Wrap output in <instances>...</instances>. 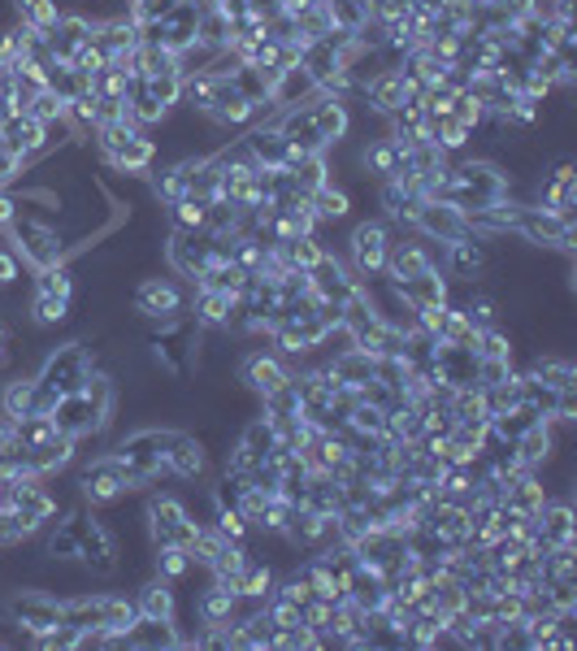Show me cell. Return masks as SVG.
Masks as SVG:
<instances>
[{
	"instance_id": "obj_20",
	"label": "cell",
	"mask_w": 577,
	"mask_h": 651,
	"mask_svg": "<svg viewBox=\"0 0 577 651\" xmlns=\"http://www.w3.org/2000/svg\"><path fill=\"white\" fill-rule=\"evenodd\" d=\"M512 452H516L521 469H543V465L552 460V452H556V426H552V422L530 426L525 434L512 438Z\"/></svg>"
},
{
	"instance_id": "obj_51",
	"label": "cell",
	"mask_w": 577,
	"mask_h": 651,
	"mask_svg": "<svg viewBox=\"0 0 577 651\" xmlns=\"http://www.w3.org/2000/svg\"><path fill=\"white\" fill-rule=\"evenodd\" d=\"M18 174H22V156H18V152L9 148V140L0 135V183L9 187V183H13Z\"/></svg>"
},
{
	"instance_id": "obj_25",
	"label": "cell",
	"mask_w": 577,
	"mask_h": 651,
	"mask_svg": "<svg viewBox=\"0 0 577 651\" xmlns=\"http://www.w3.org/2000/svg\"><path fill=\"white\" fill-rule=\"evenodd\" d=\"M326 369L339 378V387H357V391H361L364 382H373V357H369L364 348H357V344L339 348V352L326 361Z\"/></svg>"
},
{
	"instance_id": "obj_28",
	"label": "cell",
	"mask_w": 577,
	"mask_h": 651,
	"mask_svg": "<svg viewBox=\"0 0 577 651\" xmlns=\"http://www.w3.org/2000/svg\"><path fill=\"white\" fill-rule=\"evenodd\" d=\"M308 209L317 217V226H322V221H348V214H352V192L339 187V183L330 178L326 187H317V192L308 196Z\"/></svg>"
},
{
	"instance_id": "obj_4",
	"label": "cell",
	"mask_w": 577,
	"mask_h": 651,
	"mask_svg": "<svg viewBox=\"0 0 577 651\" xmlns=\"http://www.w3.org/2000/svg\"><path fill=\"white\" fill-rule=\"evenodd\" d=\"M74 487H78V500L87 508H109L118 504L127 491H135V469L118 452H105V456H96L91 465L78 469Z\"/></svg>"
},
{
	"instance_id": "obj_19",
	"label": "cell",
	"mask_w": 577,
	"mask_h": 651,
	"mask_svg": "<svg viewBox=\"0 0 577 651\" xmlns=\"http://www.w3.org/2000/svg\"><path fill=\"white\" fill-rule=\"evenodd\" d=\"M196 621L200 626H235L239 621V595L221 582H209V590L196 595Z\"/></svg>"
},
{
	"instance_id": "obj_14",
	"label": "cell",
	"mask_w": 577,
	"mask_h": 651,
	"mask_svg": "<svg viewBox=\"0 0 577 651\" xmlns=\"http://www.w3.org/2000/svg\"><path fill=\"white\" fill-rule=\"evenodd\" d=\"M283 382H291V369L283 365L279 352H252V357H243V365H239V387L252 391L257 400L270 395V391H279Z\"/></svg>"
},
{
	"instance_id": "obj_15",
	"label": "cell",
	"mask_w": 577,
	"mask_h": 651,
	"mask_svg": "<svg viewBox=\"0 0 577 651\" xmlns=\"http://www.w3.org/2000/svg\"><path fill=\"white\" fill-rule=\"evenodd\" d=\"M308 118H313L317 135L326 140V148L348 140V131H352V105L339 100V96H326V91H317V96L308 100Z\"/></svg>"
},
{
	"instance_id": "obj_2",
	"label": "cell",
	"mask_w": 577,
	"mask_h": 651,
	"mask_svg": "<svg viewBox=\"0 0 577 651\" xmlns=\"http://www.w3.org/2000/svg\"><path fill=\"white\" fill-rule=\"evenodd\" d=\"M13 252L31 265V270H48V265H62L70 261V235L57 226V221H40L31 214H18V221L4 230Z\"/></svg>"
},
{
	"instance_id": "obj_42",
	"label": "cell",
	"mask_w": 577,
	"mask_h": 651,
	"mask_svg": "<svg viewBox=\"0 0 577 651\" xmlns=\"http://www.w3.org/2000/svg\"><path fill=\"white\" fill-rule=\"evenodd\" d=\"M478 339V326L447 300V317H443V330H438V344H456V348H473Z\"/></svg>"
},
{
	"instance_id": "obj_24",
	"label": "cell",
	"mask_w": 577,
	"mask_h": 651,
	"mask_svg": "<svg viewBox=\"0 0 577 651\" xmlns=\"http://www.w3.org/2000/svg\"><path fill=\"white\" fill-rule=\"evenodd\" d=\"M243 144H248V152L257 156V165H261V170H287V140L279 135V127H274V122L252 127V131L243 135Z\"/></svg>"
},
{
	"instance_id": "obj_27",
	"label": "cell",
	"mask_w": 577,
	"mask_h": 651,
	"mask_svg": "<svg viewBox=\"0 0 577 651\" xmlns=\"http://www.w3.org/2000/svg\"><path fill=\"white\" fill-rule=\"evenodd\" d=\"M525 373H534L552 391H574L577 387V365L569 357H560V352H538L534 361L525 365Z\"/></svg>"
},
{
	"instance_id": "obj_54",
	"label": "cell",
	"mask_w": 577,
	"mask_h": 651,
	"mask_svg": "<svg viewBox=\"0 0 577 651\" xmlns=\"http://www.w3.org/2000/svg\"><path fill=\"white\" fill-rule=\"evenodd\" d=\"M4 344H9V330H4V322H0V352H4Z\"/></svg>"
},
{
	"instance_id": "obj_45",
	"label": "cell",
	"mask_w": 577,
	"mask_h": 651,
	"mask_svg": "<svg viewBox=\"0 0 577 651\" xmlns=\"http://www.w3.org/2000/svg\"><path fill=\"white\" fill-rule=\"evenodd\" d=\"M144 91L170 113L183 105V74H156V78H144Z\"/></svg>"
},
{
	"instance_id": "obj_52",
	"label": "cell",
	"mask_w": 577,
	"mask_h": 651,
	"mask_svg": "<svg viewBox=\"0 0 577 651\" xmlns=\"http://www.w3.org/2000/svg\"><path fill=\"white\" fill-rule=\"evenodd\" d=\"M18 214H22V205H18V192H9V187H0V235L18 221Z\"/></svg>"
},
{
	"instance_id": "obj_35",
	"label": "cell",
	"mask_w": 577,
	"mask_h": 651,
	"mask_svg": "<svg viewBox=\"0 0 577 651\" xmlns=\"http://www.w3.org/2000/svg\"><path fill=\"white\" fill-rule=\"evenodd\" d=\"M9 9H13L18 22H26V26L44 31V35H48V31L57 26V18H62L57 0H9Z\"/></svg>"
},
{
	"instance_id": "obj_8",
	"label": "cell",
	"mask_w": 577,
	"mask_h": 651,
	"mask_svg": "<svg viewBox=\"0 0 577 651\" xmlns=\"http://www.w3.org/2000/svg\"><path fill=\"white\" fill-rule=\"evenodd\" d=\"M131 304H135V313H140L144 322H170V317H183V313H187V291L178 287L174 279L152 274V279H140Z\"/></svg>"
},
{
	"instance_id": "obj_29",
	"label": "cell",
	"mask_w": 577,
	"mask_h": 651,
	"mask_svg": "<svg viewBox=\"0 0 577 651\" xmlns=\"http://www.w3.org/2000/svg\"><path fill=\"white\" fill-rule=\"evenodd\" d=\"M348 599H352L361 612H378V608H382V599H387V582L378 578V569L357 565V574L348 578Z\"/></svg>"
},
{
	"instance_id": "obj_47",
	"label": "cell",
	"mask_w": 577,
	"mask_h": 651,
	"mask_svg": "<svg viewBox=\"0 0 577 651\" xmlns=\"http://www.w3.org/2000/svg\"><path fill=\"white\" fill-rule=\"evenodd\" d=\"M348 426L361 434H382L387 431V409H378V404H369V400H361L352 413H348Z\"/></svg>"
},
{
	"instance_id": "obj_18",
	"label": "cell",
	"mask_w": 577,
	"mask_h": 651,
	"mask_svg": "<svg viewBox=\"0 0 577 651\" xmlns=\"http://www.w3.org/2000/svg\"><path fill=\"white\" fill-rule=\"evenodd\" d=\"M395 295L409 304V308H422V304H447L451 300V283L443 279V270L434 265L426 274H417V279H400V283H391Z\"/></svg>"
},
{
	"instance_id": "obj_44",
	"label": "cell",
	"mask_w": 577,
	"mask_h": 651,
	"mask_svg": "<svg viewBox=\"0 0 577 651\" xmlns=\"http://www.w3.org/2000/svg\"><path fill=\"white\" fill-rule=\"evenodd\" d=\"M230 83H235V91H239L243 100L270 105V83H265V74L257 70V66H235V70H230Z\"/></svg>"
},
{
	"instance_id": "obj_41",
	"label": "cell",
	"mask_w": 577,
	"mask_h": 651,
	"mask_svg": "<svg viewBox=\"0 0 577 651\" xmlns=\"http://www.w3.org/2000/svg\"><path fill=\"white\" fill-rule=\"evenodd\" d=\"M44 561H78V534L70 530V521L44 525Z\"/></svg>"
},
{
	"instance_id": "obj_33",
	"label": "cell",
	"mask_w": 577,
	"mask_h": 651,
	"mask_svg": "<svg viewBox=\"0 0 577 651\" xmlns=\"http://www.w3.org/2000/svg\"><path fill=\"white\" fill-rule=\"evenodd\" d=\"M192 304V322L200 326V330H221L226 326V313H230V300L226 295H217V291H196V300H187Z\"/></svg>"
},
{
	"instance_id": "obj_49",
	"label": "cell",
	"mask_w": 577,
	"mask_h": 651,
	"mask_svg": "<svg viewBox=\"0 0 577 651\" xmlns=\"http://www.w3.org/2000/svg\"><path fill=\"white\" fill-rule=\"evenodd\" d=\"M516 378V365L500 361V357H478V387H496V382H508Z\"/></svg>"
},
{
	"instance_id": "obj_11",
	"label": "cell",
	"mask_w": 577,
	"mask_h": 651,
	"mask_svg": "<svg viewBox=\"0 0 577 651\" xmlns=\"http://www.w3.org/2000/svg\"><path fill=\"white\" fill-rule=\"evenodd\" d=\"M308 283H313V295H317L322 304H335V308H344V304L361 291V279L348 270V261H339V257H330V252L308 270Z\"/></svg>"
},
{
	"instance_id": "obj_50",
	"label": "cell",
	"mask_w": 577,
	"mask_h": 651,
	"mask_svg": "<svg viewBox=\"0 0 577 651\" xmlns=\"http://www.w3.org/2000/svg\"><path fill=\"white\" fill-rule=\"evenodd\" d=\"M174 4L178 0H131V18L135 22H165Z\"/></svg>"
},
{
	"instance_id": "obj_34",
	"label": "cell",
	"mask_w": 577,
	"mask_h": 651,
	"mask_svg": "<svg viewBox=\"0 0 577 651\" xmlns=\"http://www.w3.org/2000/svg\"><path fill=\"white\" fill-rule=\"evenodd\" d=\"M205 209H209V200H196V196H183V200L165 205L170 230H183V235H205Z\"/></svg>"
},
{
	"instance_id": "obj_12",
	"label": "cell",
	"mask_w": 577,
	"mask_h": 651,
	"mask_svg": "<svg viewBox=\"0 0 577 651\" xmlns=\"http://www.w3.org/2000/svg\"><path fill=\"white\" fill-rule=\"evenodd\" d=\"M413 230L431 243H456V239H469V226H465V214L447 200H422V209L413 217Z\"/></svg>"
},
{
	"instance_id": "obj_23",
	"label": "cell",
	"mask_w": 577,
	"mask_h": 651,
	"mask_svg": "<svg viewBox=\"0 0 577 651\" xmlns=\"http://www.w3.org/2000/svg\"><path fill=\"white\" fill-rule=\"evenodd\" d=\"M434 365L443 369V378L451 387H478V357H473V348L434 344Z\"/></svg>"
},
{
	"instance_id": "obj_39",
	"label": "cell",
	"mask_w": 577,
	"mask_h": 651,
	"mask_svg": "<svg viewBox=\"0 0 577 651\" xmlns=\"http://www.w3.org/2000/svg\"><path fill=\"white\" fill-rule=\"evenodd\" d=\"M230 18L221 9H200V22H196V44L205 48H230Z\"/></svg>"
},
{
	"instance_id": "obj_21",
	"label": "cell",
	"mask_w": 577,
	"mask_h": 651,
	"mask_svg": "<svg viewBox=\"0 0 577 651\" xmlns=\"http://www.w3.org/2000/svg\"><path fill=\"white\" fill-rule=\"evenodd\" d=\"M135 608L144 617H161V621H178V586L165 578H144L140 595H135Z\"/></svg>"
},
{
	"instance_id": "obj_5",
	"label": "cell",
	"mask_w": 577,
	"mask_h": 651,
	"mask_svg": "<svg viewBox=\"0 0 577 651\" xmlns=\"http://www.w3.org/2000/svg\"><path fill=\"white\" fill-rule=\"evenodd\" d=\"M4 626H13L22 643H31V639H40V634H48V630L62 626V599L48 595L44 586H35V590H9L4 595Z\"/></svg>"
},
{
	"instance_id": "obj_16",
	"label": "cell",
	"mask_w": 577,
	"mask_h": 651,
	"mask_svg": "<svg viewBox=\"0 0 577 651\" xmlns=\"http://www.w3.org/2000/svg\"><path fill=\"white\" fill-rule=\"evenodd\" d=\"M40 482H44V478H22V482L9 491V508H18L26 521H35V525L44 530L53 517H62V500H57L53 491H44Z\"/></svg>"
},
{
	"instance_id": "obj_6",
	"label": "cell",
	"mask_w": 577,
	"mask_h": 651,
	"mask_svg": "<svg viewBox=\"0 0 577 651\" xmlns=\"http://www.w3.org/2000/svg\"><path fill=\"white\" fill-rule=\"evenodd\" d=\"M387 257H391V230L382 221H357L348 230V270L361 283H378L387 279Z\"/></svg>"
},
{
	"instance_id": "obj_37",
	"label": "cell",
	"mask_w": 577,
	"mask_h": 651,
	"mask_svg": "<svg viewBox=\"0 0 577 651\" xmlns=\"http://www.w3.org/2000/svg\"><path fill=\"white\" fill-rule=\"evenodd\" d=\"M9 426V438L18 443V447H40V443H48L57 426H53V417L48 413H31V417H22V422H4Z\"/></svg>"
},
{
	"instance_id": "obj_1",
	"label": "cell",
	"mask_w": 577,
	"mask_h": 651,
	"mask_svg": "<svg viewBox=\"0 0 577 651\" xmlns=\"http://www.w3.org/2000/svg\"><path fill=\"white\" fill-rule=\"evenodd\" d=\"M512 235H521V243H530V248L560 252V257H574L577 248L574 214H556V209H543V205H530V200H516V209H512Z\"/></svg>"
},
{
	"instance_id": "obj_22",
	"label": "cell",
	"mask_w": 577,
	"mask_h": 651,
	"mask_svg": "<svg viewBox=\"0 0 577 651\" xmlns=\"http://www.w3.org/2000/svg\"><path fill=\"white\" fill-rule=\"evenodd\" d=\"M361 100L369 105V109H373V113H387V118H391V113H395V109L409 100V83H404V74H400V70H382L361 91Z\"/></svg>"
},
{
	"instance_id": "obj_17",
	"label": "cell",
	"mask_w": 577,
	"mask_h": 651,
	"mask_svg": "<svg viewBox=\"0 0 577 651\" xmlns=\"http://www.w3.org/2000/svg\"><path fill=\"white\" fill-rule=\"evenodd\" d=\"M438 265V257L431 252V239H409V243H391V257H387V279L400 283V279H417Z\"/></svg>"
},
{
	"instance_id": "obj_26",
	"label": "cell",
	"mask_w": 577,
	"mask_h": 651,
	"mask_svg": "<svg viewBox=\"0 0 577 651\" xmlns=\"http://www.w3.org/2000/svg\"><path fill=\"white\" fill-rule=\"evenodd\" d=\"M248 279H252V274H243L235 261H209V265H205V274H200L192 287L196 291H217V295L235 300V295H243V291H248Z\"/></svg>"
},
{
	"instance_id": "obj_30",
	"label": "cell",
	"mask_w": 577,
	"mask_h": 651,
	"mask_svg": "<svg viewBox=\"0 0 577 651\" xmlns=\"http://www.w3.org/2000/svg\"><path fill=\"white\" fill-rule=\"evenodd\" d=\"M326 252H330V248H326L317 235H295V239H283V243H279V257H283L287 270H313Z\"/></svg>"
},
{
	"instance_id": "obj_10",
	"label": "cell",
	"mask_w": 577,
	"mask_h": 651,
	"mask_svg": "<svg viewBox=\"0 0 577 651\" xmlns=\"http://www.w3.org/2000/svg\"><path fill=\"white\" fill-rule=\"evenodd\" d=\"M165 469L183 482H196L209 474V443L205 434L196 431H170V443H165Z\"/></svg>"
},
{
	"instance_id": "obj_3",
	"label": "cell",
	"mask_w": 577,
	"mask_h": 651,
	"mask_svg": "<svg viewBox=\"0 0 577 651\" xmlns=\"http://www.w3.org/2000/svg\"><path fill=\"white\" fill-rule=\"evenodd\" d=\"M96 365H100L96 348H87L83 339H66V344L44 352V361L35 369V382L44 391H53V395H74V391H83V382L91 378Z\"/></svg>"
},
{
	"instance_id": "obj_7",
	"label": "cell",
	"mask_w": 577,
	"mask_h": 651,
	"mask_svg": "<svg viewBox=\"0 0 577 651\" xmlns=\"http://www.w3.org/2000/svg\"><path fill=\"white\" fill-rule=\"evenodd\" d=\"M165 443H170V431L165 426H140V431H131L127 438H118V456L135 469V487H148V482H156L161 474H170L165 469Z\"/></svg>"
},
{
	"instance_id": "obj_36",
	"label": "cell",
	"mask_w": 577,
	"mask_h": 651,
	"mask_svg": "<svg viewBox=\"0 0 577 651\" xmlns=\"http://www.w3.org/2000/svg\"><path fill=\"white\" fill-rule=\"evenodd\" d=\"M156 74H183L178 70V53H170L161 44H140L135 48V78H156Z\"/></svg>"
},
{
	"instance_id": "obj_43",
	"label": "cell",
	"mask_w": 577,
	"mask_h": 651,
	"mask_svg": "<svg viewBox=\"0 0 577 651\" xmlns=\"http://www.w3.org/2000/svg\"><path fill=\"white\" fill-rule=\"evenodd\" d=\"M135 617H140V608H135V599H131V595L105 590V626H100V630H109V634H122V630H127Z\"/></svg>"
},
{
	"instance_id": "obj_9",
	"label": "cell",
	"mask_w": 577,
	"mask_h": 651,
	"mask_svg": "<svg viewBox=\"0 0 577 651\" xmlns=\"http://www.w3.org/2000/svg\"><path fill=\"white\" fill-rule=\"evenodd\" d=\"M105 648H131V651H174L183 648V634H178V621H161V617H135L122 634H109Z\"/></svg>"
},
{
	"instance_id": "obj_31",
	"label": "cell",
	"mask_w": 577,
	"mask_h": 651,
	"mask_svg": "<svg viewBox=\"0 0 577 651\" xmlns=\"http://www.w3.org/2000/svg\"><path fill=\"white\" fill-rule=\"evenodd\" d=\"M148 187L161 205H174L187 196V161H165L161 174H148Z\"/></svg>"
},
{
	"instance_id": "obj_13",
	"label": "cell",
	"mask_w": 577,
	"mask_h": 651,
	"mask_svg": "<svg viewBox=\"0 0 577 651\" xmlns=\"http://www.w3.org/2000/svg\"><path fill=\"white\" fill-rule=\"evenodd\" d=\"M443 270L460 283H478L487 270H491V248L482 239H456V243H443Z\"/></svg>"
},
{
	"instance_id": "obj_46",
	"label": "cell",
	"mask_w": 577,
	"mask_h": 651,
	"mask_svg": "<svg viewBox=\"0 0 577 651\" xmlns=\"http://www.w3.org/2000/svg\"><path fill=\"white\" fill-rule=\"evenodd\" d=\"M214 530L221 534V539H230V543H248V534H252L248 517H243V512H239L235 504L214 508Z\"/></svg>"
},
{
	"instance_id": "obj_40",
	"label": "cell",
	"mask_w": 577,
	"mask_h": 651,
	"mask_svg": "<svg viewBox=\"0 0 577 651\" xmlns=\"http://www.w3.org/2000/svg\"><path fill=\"white\" fill-rule=\"evenodd\" d=\"M473 357H500V361H512L516 357V339L508 335L504 326H482L478 339H473Z\"/></svg>"
},
{
	"instance_id": "obj_38",
	"label": "cell",
	"mask_w": 577,
	"mask_h": 651,
	"mask_svg": "<svg viewBox=\"0 0 577 651\" xmlns=\"http://www.w3.org/2000/svg\"><path fill=\"white\" fill-rule=\"evenodd\" d=\"M196 565H192V556H187V547H152V574L165 582H178L187 578Z\"/></svg>"
},
{
	"instance_id": "obj_48",
	"label": "cell",
	"mask_w": 577,
	"mask_h": 651,
	"mask_svg": "<svg viewBox=\"0 0 577 651\" xmlns=\"http://www.w3.org/2000/svg\"><path fill=\"white\" fill-rule=\"evenodd\" d=\"M26 113H31L35 122H62V118H66V100H57V96L44 87V91H35V96H31Z\"/></svg>"
},
{
	"instance_id": "obj_53",
	"label": "cell",
	"mask_w": 577,
	"mask_h": 651,
	"mask_svg": "<svg viewBox=\"0 0 577 651\" xmlns=\"http://www.w3.org/2000/svg\"><path fill=\"white\" fill-rule=\"evenodd\" d=\"M9 66V48H4V31H0V70Z\"/></svg>"
},
{
	"instance_id": "obj_32",
	"label": "cell",
	"mask_w": 577,
	"mask_h": 651,
	"mask_svg": "<svg viewBox=\"0 0 577 651\" xmlns=\"http://www.w3.org/2000/svg\"><path fill=\"white\" fill-rule=\"evenodd\" d=\"M70 304L74 300H66V295H48V291H35L31 295V322L40 326V330H53V326H66L70 322Z\"/></svg>"
}]
</instances>
